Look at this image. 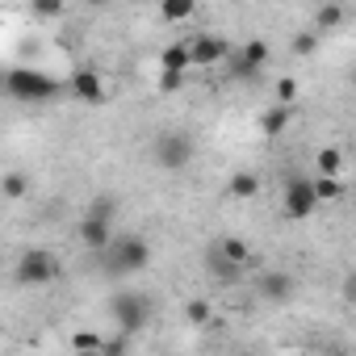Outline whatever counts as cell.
<instances>
[{"mask_svg":"<svg viewBox=\"0 0 356 356\" xmlns=\"http://www.w3.org/2000/svg\"><path fill=\"white\" fill-rule=\"evenodd\" d=\"M5 88L17 97V101H51L55 92H59V84L51 80V76H42L38 67H13L9 76H5Z\"/></svg>","mask_w":356,"mask_h":356,"instance_id":"obj_1","label":"cell"},{"mask_svg":"<svg viewBox=\"0 0 356 356\" xmlns=\"http://www.w3.org/2000/svg\"><path fill=\"white\" fill-rule=\"evenodd\" d=\"M151 264V248L138 235H122L118 243H109V273L118 277H134Z\"/></svg>","mask_w":356,"mask_h":356,"instance_id":"obj_2","label":"cell"},{"mask_svg":"<svg viewBox=\"0 0 356 356\" xmlns=\"http://www.w3.org/2000/svg\"><path fill=\"white\" fill-rule=\"evenodd\" d=\"M13 277H17L22 285H51V281L59 277V256L47 252V248H30V252H22Z\"/></svg>","mask_w":356,"mask_h":356,"instance_id":"obj_3","label":"cell"},{"mask_svg":"<svg viewBox=\"0 0 356 356\" xmlns=\"http://www.w3.org/2000/svg\"><path fill=\"white\" fill-rule=\"evenodd\" d=\"M109 314H113V323H118V335H138L143 327H147V298H138V293H118L113 302H109Z\"/></svg>","mask_w":356,"mask_h":356,"instance_id":"obj_4","label":"cell"},{"mask_svg":"<svg viewBox=\"0 0 356 356\" xmlns=\"http://www.w3.org/2000/svg\"><path fill=\"white\" fill-rule=\"evenodd\" d=\"M189 159H193V138L189 134L168 130V134L155 138V163L163 172H181V168H189Z\"/></svg>","mask_w":356,"mask_h":356,"instance_id":"obj_5","label":"cell"},{"mask_svg":"<svg viewBox=\"0 0 356 356\" xmlns=\"http://www.w3.org/2000/svg\"><path fill=\"white\" fill-rule=\"evenodd\" d=\"M281 206H285V218H310L314 210H318V202H314V185H310V176H293V181L285 185V197H281Z\"/></svg>","mask_w":356,"mask_h":356,"instance_id":"obj_6","label":"cell"},{"mask_svg":"<svg viewBox=\"0 0 356 356\" xmlns=\"http://www.w3.org/2000/svg\"><path fill=\"white\" fill-rule=\"evenodd\" d=\"M185 47H189V67H214V63L231 59V42L222 34H197Z\"/></svg>","mask_w":356,"mask_h":356,"instance_id":"obj_7","label":"cell"},{"mask_svg":"<svg viewBox=\"0 0 356 356\" xmlns=\"http://www.w3.org/2000/svg\"><path fill=\"white\" fill-rule=\"evenodd\" d=\"M268 63V42H260V38H252L239 55H231V72L239 76V80H248V76H256L260 67Z\"/></svg>","mask_w":356,"mask_h":356,"instance_id":"obj_8","label":"cell"},{"mask_svg":"<svg viewBox=\"0 0 356 356\" xmlns=\"http://www.w3.org/2000/svg\"><path fill=\"white\" fill-rule=\"evenodd\" d=\"M67 88H72L76 101H88V105H101L105 101V84H101V76L92 67H76L72 80H67Z\"/></svg>","mask_w":356,"mask_h":356,"instance_id":"obj_9","label":"cell"},{"mask_svg":"<svg viewBox=\"0 0 356 356\" xmlns=\"http://www.w3.org/2000/svg\"><path fill=\"white\" fill-rule=\"evenodd\" d=\"M256 289H260V298L264 302H289L293 298V277L289 273H281V268H268V273H260V281H256Z\"/></svg>","mask_w":356,"mask_h":356,"instance_id":"obj_10","label":"cell"},{"mask_svg":"<svg viewBox=\"0 0 356 356\" xmlns=\"http://www.w3.org/2000/svg\"><path fill=\"white\" fill-rule=\"evenodd\" d=\"M80 243H84L88 252H109V243H113V227L92 222V218H80Z\"/></svg>","mask_w":356,"mask_h":356,"instance_id":"obj_11","label":"cell"},{"mask_svg":"<svg viewBox=\"0 0 356 356\" xmlns=\"http://www.w3.org/2000/svg\"><path fill=\"white\" fill-rule=\"evenodd\" d=\"M227 193H231L235 202H256V197H260V176H256L252 168H239V172L231 176Z\"/></svg>","mask_w":356,"mask_h":356,"instance_id":"obj_12","label":"cell"},{"mask_svg":"<svg viewBox=\"0 0 356 356\" xmlns=\"http://www.w3.org/2000/svg\"><path fill=\"white\" fill-rule=\"evenodd\" d=\"M289 118H293V109H289V105H268V109L260 113V134H264V138H277V134H285Z\"/></svg>","mask_w":356,"mask_h":356,"instance_id":"obj_13","label":"cell"},{"mask_svg":"<svg viewBox=\"0 0 356 356\" xmlns=\"http://www.w3.org/2000/svg\"><path fill=\"white\" fill-rule=\"evenodd\" d=\"M218 260H227V264H235V268H252V248L243 243V239H235V235H227L222 239V248H218Z\"/></svg>","mask_w":356,"mask_h":356,"instance_id":"obj_14","label":"cell"},{"mask_svg":"<svg viewBox=\"0 0 356 356\" xmlns=\"http://www.w3.org/2000/svg\"><path fill=\"white\" fill-rule=\"evenodd\" d=\"M159 67L172 72V76H185V72H189V47H185V42L163 47V51H159Z\"/></svg>","mask_w":356,"mask_h":356,"instance_id":"obj_15","label":"cell"},{"mask_svg":"<svg viewBox=\"0 0 356 356\" xmlns=\"http://www.w3.org/2000/svg\"><path fill=\"white\" fill-rule=\"evenodd\" d=\"M314 168H318V176L339 181V172H343V151H339V147H323V151L314 155Z\"/></svg>","mask_w":356,"mask_h":356,"instance_id":"obj_16","label":"cell"},{"mask_svg":"<svg viewBox=\"0 0 356 356\" xmlns=\"http://www.w3.org/2000/svg\"><path fill=\"white\" fill-rule=\"evenodd\" d=\"M0 193H5L9 202H22V197L30 193V176H26L22 168H13V172H5V181H0Z\"/></svg>","mask_w":356,"mask_h":356,"instance_id":"obj_17","label":"cell"},{"mask_svg":"<svg viewBox=\"0 0 356 356\" xmlns=\"http://www.w3.org/2000/svg\"><path fill=\"white\" fill-rule=\"evenodd\" d=\"M113 214H118V202H113L109 193L92 197V202H88V210H84V218H92V222H105V227H113Z\"/></svg>","mask_w":356,"mask_h":356,"instance_id":"obj_18","label":"cell"},{"mask_svg":"<svg viewBox=\"0 0 356 356\" xmlns=\"http://www.w3.org/2000/svg\"><path fill=\"white\" fill-rule=\"evenodd\" d=\"M185 323H189V327H210V323H214V306H210L206 298H189V302H185Z\"/></svg>","mask_w":356,"mask_h":356,"instance_id":"obj_19","label":"cell"},{"mask_svg":"<svg viewBox=\"0 0 356 356\" xmlns=\"http://www.w3.org/2000/svg\"><path fill=\"white\" fill-rule=\"evenodd\" d=\"M193 13H197L193 0H168V5H159V17L163 22H189Z\"/></svg>","mask_w":356,"mask_h":356,"instance_id":"obj_20","label":"cell"},{"mask_svg":"<svg viewBox=\"0 0 356 356\" xmlns=\"http://www.w3.org/2000/svg\"><path fill=\"white\" fill-rule=\"evenodd\" d=\"M310 185H314V202H318V206H323V202H339V197H343V185H339V181H331V176H314Z\"/></svg>","mask_w":356,"mask_h":356,"instance_id":"obj_21","label":"cell"},{"mask_svg":"<svg viewBox=\"0 0 356 356\" xmlns=\"http://www.w3.org/2000/svg\"><path fill=\"white\" fill-rule=\"evenodd\" d=\"M339 22H343V5H327V9H318V17H314V26H318L314 34L323 38V34H327V30H335Z\"/></svg>","mask_w":356,"mask_h":356,"instance_id":"obj_22","label":"cell"},{"mask_svg":"<svg viewBox=\"0 0 356 356\" xmlns=\"http://www.w3.org/2000/svg\"><path fill=\"white\" fill-rule=\"evenodd\" d=\"M101 343H105V335H97V331H76L72 335V352H101Z\"/></svg>","mask_w":356,"mask_h":356,"instance_id":"obj_23","label":"cell"},{"mask_svg":"<svg viewBox=\"0 0 356 356\" xmlns=\"http://www.w3.org/2000/svg\"><path fill=\"white\" fill-rule=\"evenodd\" d=\"M293 101H298V80L293 76H281L277 80V105H289L293 109Z\"/></svg>","mask_w":356,"mask_h":356,"instance_id":"obj_24","label":"cell"},{"mask_svg":"<svg viewBox=\"0 0 356 356\" xmlns=\"http://www.w3.org/2000/svg\"><path fill=\"white\" fill-rule=\"evenodd\" d=\"M126 352H130V339H126V335H105L101 356H126Z\"/></svg>","mask_w":356,"mask_h":356,"instance_id":"obj_25","label":"cell"},{"mask_svg":"<svg viewBox=\"0 0 356 356\" xmlns=\"http://www.w3.org/2000/svg\"><path fill=\"white\" fill-rule=\"evenodd\" d=\"M318 42H323V38L310 30V34H298V38H293V51H298V55H314V51H318Z\"/></svg>","mask_w":356,"mask_h":356,"instance_id":"obj_26","label":"cell"},{"mask_svg":"<svg viewBox=\"0 0 356 356\" xmlns=\"http://www.w3.org/2000/svg\"><path fill=\"white\" fill-rule=\"evenodd\" d=\"M214 277L231 285V281H239V277H243V268H235V264H227V260H218V256H214Z\"/></svg>","mask_w":356,"mask_h":356,"instance_id":"obj_27","label":"cell"},{"mask_svg":"<svg viewBox=\"0 0 356 356\" xmlns=\"http://www.w3.org/2000/svg\"><path fill=\"white\" fill-rule=\"evenodd\" d=\"M34 13L38 17H63V0H38Z\"/></svg>","mask_w":356,"mask_h":356,"instance_id":"obj_28","label":"cell"},{"mask_svg":"<svg viewBox=\"0 0 356 356\" xmlns=\"http://www.w3.org/2000/svg\"><path fill=\"white\" fill-rule=\"evenodd\" d=\"M181 84H185V76H172V72H163V76H159V92H176Z\"/></svg>","mask_w":356,"mask_h":356,"instance_id":"obj_29","label":"cell"},{"mask_svg":"<svg viewBox=\"0 0 356 356\" xmlns=\"http://www.w3.org/2000/svg\"><path fill=\"white\" fill-rule=\"evenodd\" d=\"M72 356H101V352H72Z\"/></svg>","mask_w":356,"mask_h":356,"instance_id":"obj_30","label":"cell"}]
</instances>
